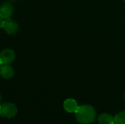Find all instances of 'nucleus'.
<instances>
[{"label": "nucleus", "instance_id": "obj_2", "mask_svg": "<svg viewBox=\"0 0 125 124\" xmlns=\"http://www.w3.org/2000/svg\"><path fill=\"white\" fill-rule=\"evenodd\" d=\"M17 107L12 103L6 102L0 105V115L4 118H12L17 115Z\"/></svg>", "mask_w": 125, "mask_h": 124}, {"label": "nucleus", "instance_id": "obj_13", "mask_svg": "<svg viewBox=\"0 0 125 124\" xmlns=\"http://www.w3.org/2000/svg\"><path fill=\"white\" fill-rule=\"evenodd\" d=\"M124 1H125V0H124Z\"/></svg>", "mask_w": 125, "mask_h": 124}, {"label": "nucleus", "instance_id": "obj_6", "mask_svg": "<svg viewBox=\"0 0 125 124\" xmlns=\"http://www.w3.org/2000/svg\"><path fill=\"white\" fill-rule=\"evenodd\" d=\"M0 75L4 79H10L14 75V70L9 64H3L0 68Z\"/></svg>", "mask_w": 125, "mask_h": 124}, {"label": "nucleus", "instance_id": "obj_12", "mask_svg": "<svg viewBox=\"0 0 125 124\" xmlns=\"http://www.w3.org/2000/svg\"><path fill=\"white\" fill-rule=\"evenodd\" d=\"M1 94H0V102H1Z\"/></svg>", "mask_w": 125, "mask_h": 124}, {"label": "nucleus", "instance_id": "obj_3", "mask_svg": "<svg viewBox=\"0 0 125 124\" xmlns=\"http://www.w3.org/2000/svg\"><path fill=\"white\" fill-rule=\"evenodd\" d=\"M15 58V52L11 49H4L0 53V61L2 64H10Z\"/></svg>", "mask_w": 125, "mask_h": 124}, {"label": "nucleus", "instance_id": "obj_5", "mask_svg": "<svg viewBox=\"0 0 125 124\" xmlns=\"http://www.w3.org/2000/svg\"><path fill=\"white\" fill-rule=\"evenodd\" d=\"M13 13V7L10 3H3L0 5V17L3 19L10 18Z\"/></svg>", "mask_w": 125, "mask_h": 124}, {"label": "nucleus", "instance_id": "obj_11", "mask_svg": "<svg viewBox=\"0 0 125 124\" xmlns=\"http://www.w3.org/2000/svg\"><path fill=\"white\" fill-rule=\"evenodd\" d=\"M2 65H3V64H2V63L1 62V61H0V68H1V67Z\"/></svg>", "mask_w": 125, "mask_h": 124}, {"label": "nucleus", "instance_id": "obj_1", "mask_svg": "<svg viewBox=\"0 0 125 124\" xmlns=\"http://www.w3.org/2000/svg\"><path fill=\"white\" fill-rule=\"evenodd\" d=\"M75 113L77 121L81 124H92L96 118V111L90 105L78 106Z\"/></svg>", "mask_w": 125, "mask_h": 124}, {"label": "nucleus", "instance_id": "obj_10", "mask_svg": "<svg viewBox=\"0 0 125 124\" xmlns=\"http://www.w3.org/2000/svg\"><path fill=\"white\" fill-rule=\"evenodd\" d=\"M3 23H4V20L1 17H0V29L2 28L3 26Z\"/></svg>", "mask_w": 125, "mask_h": 124}, {"label": "nucleus", "instance_id": "obj_9", "mask_svg": "<svg viewBox=\"0 0 125 124\" xmlns=\"http://www.w3.org/2000/svg\"><path fill=\"white\" fill-rule=\"evenodd\" d=\"M114 124H125V111L120 112L114 118Z\"/></svg>", "mask_w": 125, "mask_h": 124}, {"label": "nucleus", "instance_id": "obj_8", "mask_svg": "<svg viewBox=\"0 0 125 124\" xmlns=\"http://www.w3.org/2000/svg\"><path fill=\"white\" fill-rule=\"evenodd\" d=\"M100 124H114V117L108 113H103L98 117Z\"/></svg>", "mask_w": 125, "mask_h": 124}, {"label": "nucleus", "instance_id": "obj_14", "mask_svg": "<svg viewBox=\"0 0 125 124\" xmlns=\"http://www.w3.org/2000/svg\"></svg>", "mask_w": 125, "mask_h": 124}, {"label": "nucleus", "instance_id": "obj_4", "mask_svg": "<svg viewBox=\"0 0 125 124\" xmlns=\"http://www.w3.org/2000/svg\"><path fill=\"white\" fill-rule=\"evenodd\" d=\"M2 28L7 34H13L17 32L18 29V26L14 20L11 18H7L4 20Z\"/></svg>", "mask_w": 125, "mask_h": 124}, {"label": "nucleus", "instance_id": "obj_7", "mask_svg": "<svg viewBox=\"0 0 125 124\" xmlns=\"http://www.w3.org/2000/svg\"><path fill=\"white\" fill-rule=\"evenodd\" d=\"M64 108L68 113H75L78 108V103L73 99H68L64 102Z\"/></svg>", "mask_w": 125, "mask_h": 124}]
</instances>
